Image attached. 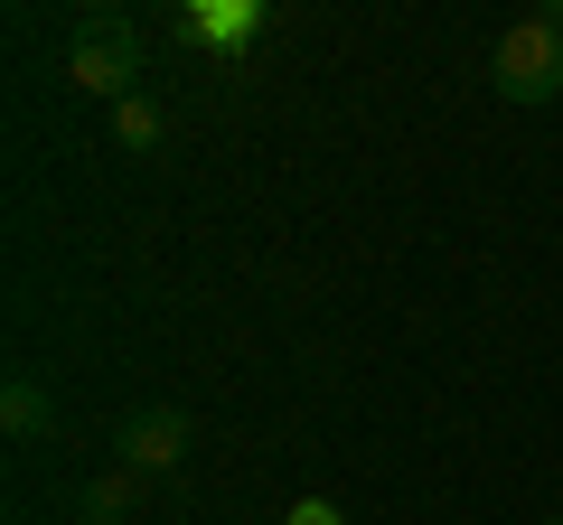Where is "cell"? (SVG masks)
<instances>
[{
    "instance_id": "9",
    "label": "cell",
    "mask_w": 563,
    "mask_h": 525,
    "mask_svg": "<svg viewBox=\"0 0 563 525\" xmlns=\"http://www.w3.org/2000/svg\"><path fill=\"white\" fill-rule=\"evenodd\" d=\"M554 525H563V516H554Z\"/></svg>"
},
{
    "instance_id": "8",
    "label": "cell",
    "mask_w": 563,
    "mask_h": 525,
    "mask_svg": "<svg viewBox=\"0 0 563 525\" xmlns=\"http://www.w3.org/2000/svg\"><path fill=\"white\" fill-rule=\"evenodd\" d=\"M282 525H347V516H339V506H329V498H301V506H291V516H282Z\"/></svg>"
},
{
    "instance_id": "6",
    "label": "cell",
    "mask_w": 563,
    "mask_h": 525,
    "mask_svg": "<svg viewBox=\"0 0 563 525\" xmlns=\"http://www.w3.org/2000/svg\"><path fill=\"white\" fill-rule=\"evenodd\" d=\"M113 132H122V150H151V142H161V103H151V94L113 103Z\"/></svg>"
},
{
    "instance_id": "1",
    "label": "cell",
    "mask_w": 563,
    "mask_h": 525,
    "mask_svg": "<svg viewBox=\"0 0 563 525\" xmlns=\"http://www.w3.org/2000/svg\"><path fill=\"white\" fill-rule=\"evenodd\" d=\"M488 76H498L507 103H554V94H563V10L517 20V29L498 38V57H488Z\"/></svg>"
},
{
    "instance_id": "7",
    "label": "cell",
    "mask_w": 563,
    "mask_h": 525,
    "mask_svg": "<svg viewBox=\"0 0 563 525\" xmlns=\"http://www.w3.org/2000/svg\"><path fill=\"white\" fill-rule=\"evenodd\" d=\"M122 506H132V469H113V479L85 488V525H122Z\"/></svg>"
},
{
    "instance_id": "3",
    "label": "cell",
    "mask_w": 563,
    "mask_h": 525,
    "mask_svg": "<svg viewBox=\"0 0 563 525\" xmlns=\"http://www.w3.org/2000/svg\"><path fill=\"white\" fill-rule=\"evenodd\" d=\"M179 460H188V413L179 404H151V413L122 423V469H132V479H161V469H179Z\"/></svg>"
},
{
    "instance_id": "2",
    "label": "cell",
    "mask_w": 563,
    "mask_h": 525,
    "mask_svg": "<svg viewBox=\"0 0 563 525\" xmlns=\"http://www.w3.org/2000/svg\"><path fill=\"white\" fill-rule=\"evenodd\" d=\"M66 76H76L85 94L132 103V94H141V29L113 20V10H95V20L76 29V47H66Z\"/></svg>"
},
{
    "instance_id": "5",
    "label": "cell",
    "mask_w": 563,
    "mask_h": 525,
    "mask_svg": "<svg viewBox=\"0 0 563 525\" xmlns=\"http://www.w3.org/2000/svg\"><path fill=\"white\" fill-rule=\"evenodd\" d=\"M0 423L20 432V442H38V432H57V404H47V384L10 376V394H0Z\"/></svg>"
},
{
    "instance_id": "4",
    "label": "cell",
    "mask_w": 563,
    "mask_h": 525,
    "mask_svg": "<svg viewBox=\"0 0 563 525\" xmlns=\"http://www.w3.org/2000/svg\"><path fill=\"white\" fill-rule=\"evenodd\" d=\"M254 29H263V0H188V10H179V38L188 47H217V57L244 47Z\"/></svg>"
}]
</instances>
